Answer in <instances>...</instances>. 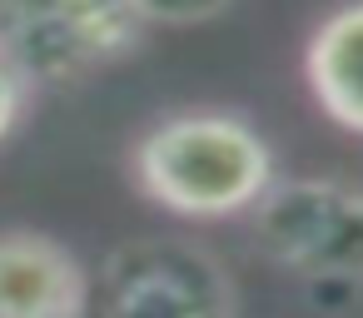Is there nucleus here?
<instances>
[{"mask_svg":"<svg viewBox=\"0 0 363 318\" xmlns=\"http://www.w3.org/2000/svg\"><path fill=\"white\" fill-rule=\"evenodd\" d=\"M279 179L269 135L224 105H184L150 120L130 144V184L189 224L244 219Z\"/></svg>","mask_w":363,"mask_h":318,"instance_id":"obj_1","label":"nucleus"},{"mask_svg":"<svg viewBox=\"0 0 363 318\" xmlns=\"http://www.w3.org/2000/svg\"><path fill=\"white\" fill-rule=\"evenodd\" d=\"M145 35L130 0H0V60L35 95L90 85L125 65Z\"/></svg>","mask_w":363,"mask_h":318,"instance_id":"obj_2","label":"nucleus"},{"mask_svg":"<svg viewBox=\"0 0 363 318\" xmlns=\"http://www.w3.org/2000/svg\"><path fill=\"white\" fill-rule=\"evenodd\" d=\"M264 263L303 283H363V184L343 174H289L244 214Z\"/></svg>","mask_w":363,"mask_h":318,"instance_id":"obj_3","label":"nucleus"},{"mask_svg":"<svg viewBox=\"0 0 363 318\" xmlns=\"http://www.w3.org/2000/svg\"><path fill=\"white\" fill-rule=\"evenodd\" d=\"M80 318H239V283L209 244L140 234L90 268Z\"/></svg>","mask_w":363,"mask_h":318,"instance_id":"obj_4","label":"nucleus"},{"mask_svg":"<svg viewBox=\"0 0 363 318\" xmlns=\"http://www.w3.org/2000/svg\"><path fill=\"white\" fill-rule=\"evenodd\" d=\"M90 293L85 259L30 224L0 229V318H80Z\"/></svg>","mask_w":363,"mask_h":318,"instance_id":"obj_5","label":"nucleus"},{"mask_svg":"<svg viewBox=\"0 0 363 318\" xmlns=\"http://www.w3.org/2000/svg\"><path fill=\"white\" fill-rule=\"evenodd\" d=\"M303 85L338 130L363 140V0H343L308 30Z\"/></svg>","mask_w":363,"mask_h":318,"instance_id":"obj_6","label":"nucleus"},{"mask_svg":"<svg viewBox=\"0 0 363 318\" xmlns=\"http://www.w3.org/2000/svg\"><path fill=\"white\" fill-rule=\"evenodd\" d=\"M135 16L145 25H169V30H184V25H209L219 21L234 0H130Z\"/></svg>","mask_w":363,"mask_h":318,"instance_id":"obj_7","label":"nucleus"},{"mask_svg":"<svg viewBox=\"0 0 363 318\" xmlns=\"http://www.w3.org/2000/svg\"><path fill=\"white\" fill-rule=\"evenodd\" d=\"M30 100H35V90L0 60V144H6L16 130H21V120H26V110H30Z\"/></svg>","mask_w":363,"mask_h":318,"instance_id":"obj_8","label":"nucleus"}]
</instances>
